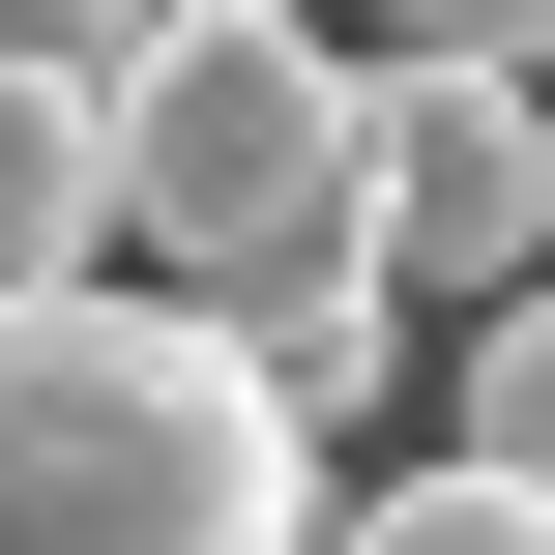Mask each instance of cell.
<instances>
[{"label":"cell","mask_w":555,"mask_h":555,"mask_svg":"<svg viewBox=\"0 0 555 555\" xmlns=\"http://www.w3.org/2000/svg\"><path fill=\"white\" fill-rule=\"evenodd\" d=\"M146 29H322V0H146Z\"/></svg>","instance_id":"cell-9"},{"label":"cell","mask_w":555,"mask_h":555,"mask_svg":"<svg viewBox=\"0 0 555 555\" xmlns=\"http://www.w3.org/2000/svg\"><path fill=\"white\" fill-rule=\"evenodd\" d=\"M439 468H498V498H555V293H498V322H439Z\"/></svg>","instance_id":"cell-6"},{"label":"cell","mask_w":555,"mask_h":555,"mask_svg":"<svg viewBox=\"0 0 555 555\" xmlns=\"http://www.w3.org/2000/svg\"><path fill=\"white\" fill-rule=\"evenodd\" d=\"M380 59H498V88H555V0H380Z\"/></svg>","instance_id":"cell-8"},{"label":"cell","mask_w":555,"mask_h":555,"mask_svg":"<svg viewBox=\"0 0 555 555\" xmlns=\"http://www.w3.org/2000/svg\"><path fill=\"white\" fill-rule=\"evenodd\" d=\"M0 555H322V468L263 439L234 322L176 293H0Z\"/></svg>","instance_id":"cell-1"},{"label":"cell","mask_w":555,"mask_h":555,"mask_svg":"<svg viewBox=\"0 0 555 555\" xmlns=\"http://www.w3.org/2000/svg\"><path fill=\"white\" fill-rule=\"evenodd\" d=\"M351 263L410 322L555 293V88H498V59H351Z\"/></svg>","instance_id":"cell-3"},{"label":"cell","mask_w":555,"mask_h":555,"mask_svg":"<svg viewBox=\"0 0 555 555\" xmlns=\"http://www.w3.org/2000/svg\"><path fill=\"white\" fill-rule=\"evenodd\" d=\"M117 263V176H88V88L0 59V293H88Z\"/></svg>","instance_id":"cell-5"},{"label":"cell","mask_w":555,"mask_h":555,"mask_svg":"<svg viewBox=\"0 0 555 555\" xmlns=\"http://www.w3.org/2000/svg\"><path fill=\"white\" fill-rule=\"evenodd\" d=\"M234 380H263V439L322 468V439H380V410L439 380V322H410L380 263H293V293H234Z\"/></svg>","instance_id":"cell-4"},{"label":"cell","mask_w":555,"mask_h":555,"mask_svg":"<svg viewBox=\"0 0 555 555\" xmlns=\"http://www.w3.org/2000/svg\"><path fill=\"white\" fill-rule=\"evenodd\" d=\"M88 176H117V293H176V322L351 263V29H117Z\"/></svg>","instance_id":"cell-2"},{"label":"cell","mask_w":555,"mask_h":555,"mask_svg":"<svg viewBox=\"0 0 555 555\" xmlns=\"http://www.w3.org/2000/svg\"><path fill=\"white\" fill-rule=\"evenodd\" d=\"M322 555H555V498H498V468H380V498H322Z\"/></svg>","instance_id":"cell-7"}]
</instances>
